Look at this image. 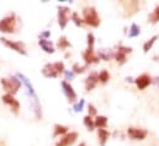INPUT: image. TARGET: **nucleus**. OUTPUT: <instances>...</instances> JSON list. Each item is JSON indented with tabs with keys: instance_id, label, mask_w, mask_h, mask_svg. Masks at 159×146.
Returning a JSON list of instances; mask_svg holds the SVG:
<instances>
[{
	"instance_id": "obj_1",
	"label": "nucleus",
	"mask_w": 159,
	"mask_h": 146,
	"mask_svg": "<svg viewBox=\"0 0 159 146\" xmlns=\"http://www.w3.org/2000/svg\"><path fill=\"white\" fill-rule=\"evenodd\" d=\"M83 16H84V21L94 27H98L100 25V19L98 16V12L95 11L94 7H86L83 11Z\"/></svg>"
},
{
	"instance_id": "obj_2",
	"label": "nucleus",
	"mask_w": 159,
	"mask_h": 146,
	"mask_svg": "<svg viewBox=\"0 0 159 146\" xmlns=\"http://www.w3.org/2000/svg\"><path fill=\"white\" fill-rule=\"evenodd\" d=\"M1 85L4 86V88L9 92V95H14L17 92V90L20 88L21 86V82L16 79V77H12L10 80L7 79H1Z\"/></svg>"
},
{
	"instance_id": "obj_3",
	"label": "nucleus",
	"mask_w": 159,
	"mask_h": 146,
	"mask_svg": "<svg viewBox=\"0 0 159 146\" xmlns=\"http://www.w3.org/2000/svg\"><path fill=\"white\" fill-rule=\"evenodd\" d=\"M15 30V16L11 15L0 21V31L5 33H11Z\"/></svg>"
},
{
	"instance_id": "obj_4",
	"label": "nucleus",
	"mask_w": 159,
	"mask_h": 146,
	"mask_svg": "<svg viewBox=\"0 0 159 146\" xmlns=\"http://www.w3.org/2000/svg\"><path fill=\"white\" fill-rule=\"evenodd\" d=\"M0 41H1L6 47L14 49L15 52L21 53V54H26V52H25V49H24V45H22L20 42H11V41H9V39H6V38H1Z\"/></svg>"
},
{
	"instance_id": "obj_5",
	"label": "nucleus",
	"mask_w": 159,
	"mask_h": 146,
	"mask_svg": "<svg viewBox=\"0 0 159 146\" xmlns=\"http://www.w3.org/2000/svg\"><path fill=\"white\" fill-rule=\"evenodd\" d=\"M77 139H78V134H77V133H69V134H67L64 138H62V139L56 144V146H70L72 144L75 143Z\"/></svg>"
},
{
	"instance_id": "obj_6",
	"label": "nucleus",
	"mask_w": 159,
	"mask_h": 146,
	"mask_svg": "<svg viewBox=\"0 0 159 146\" xmlns=\"http://www.w3.org/2000/svg\"><path fill=\"white\" fill-rule=\"evenodd\" d=\"M68 15H69V9L68 7H59V12H58V20H59V26L62 28L66 27L67 22H68Z\"/></svg>"
},
{
	"instance_id": "obj_7",
	"label": "nucleus",
	"mask_w": 159,
	"mask_h": 146,
	"mask_svg": "<svg viewBox=\"0 0 159 146\" xmlns=\"http://www.w3.org/2000/svg\"><path fill=\"white\" fill-rule=\"evenodd\" d=\"M128 135L134 139V140H143L146 136H147V131L146 130H142V129H134V128H129L128 129Z\"/></svg>"
},
{
	"instance_id": "obj_8",
	"label": "nucleus",
	"mask_w": 159,
	"mask_h": 146,
	"mask_svg": "<svg viewBox=\"0 0 159 146\" xmlns=\"http://www.w3.org/2000/svg\"><path fill=\"white\" fill-rule=\"evenodd\" d=\"M62 86H63V88H64V93H66L67 98H68L69 101L74 102V101L77 100V93L74 92L73 87H72L68 82H66V81H63V82H62Z\"/></svg>"
},
{
	"instance_id": "obj_9",
	"label": "nucleus",
	"mask_w": 159,
	"mask_h": 146,
	"mask_svg": "<svg viewBox=\"0 0 159 146\" xmlns=\"http://www.w3.org/2000/svg\"><path fill=\"white\" fill-rule=\"evenodd\" d=\"M149 84H151V77L148 75H141L136 80V85H137V87L139 90H144Z\"/></svg>"
},
{
	"instance_id": "obj_10",
	"label": "nucleus",
	"mask_w": 159,
	"mask_h": 146,
	"mask_svg": "<svg viewBox=\"0 0 159 146\" xmlns=\"http://www.w3.org/2000/svg\"><path fill=\"white\" fill-rule=\"evenodd\" d=\"M2 101L5 102V103H7V105H10L11 106V108L14 110L15 113H17V110H19V102L12 97V95H5L4 97H2Z\"/></svg>"
},
{
	"instance_id": "obj_11",
	"label": "nucleus",
	"mask_w": 159,
	"mask_h": 146,
	"mask_svg": "<svg viewBox=\"0 0 159 146\" xmlns=\"http://www.w3.org/2000/svg\"><path fill=\"white\" fill-rule=\"evenodd\" d=\"M42 74L47 77H56L58 75V71L54 68V64H47L43 69H42Z\"/></svg>"
},
{
	"instance_id": "obj_12",
	"label": "nucleus",
	"mask_w": 159,
	"mask_h": 146,
	"mask_svg": "<svg viewBox=\"0 0 159 146\" xmlns=\"http://www.w3.org/2000/svg\"><path fill=\"white\" fill-rule=\"evenodd\" d=\"M98 80H99V77L96 76V74H91V75H89L88 79H86V82H85V85H86V90H88V91H91V90L95 87Z\"/></svg>"
},
{
	"instance_id": "obj_13",
	"label": "nucleus",
	"mask_w": 159,
	"mask_h": 146,
	"mask_svg": "<svg viewBox=\"0 0 159 146\" xmlns=\"http://www.w3.org/2000/svg\"><path fill=\"white\" fill-rule=\"evenodd\" d=\"M39 44L43 48V50L47 52V53H53L54 52V49L52 47V43L48 42V41H46V39H41L40 42H39Z\"/></svg>"
},
{
	"instance_id": "obj_14",
	"label": "nucleus",
	"mask_w": 159,
	"mask_h": 146,
	"mask_svg": "<svg viewBox=\"0 0 159 146\" xmlns=\"http://www.w3.org/2000/svg\"><path fill=\"white\" fill-rule=\"evenodd\" d=\"M84 60H85L88 64H90V63H93V62H98V58L94 55V53H93L91 49H88V50L84 53Z\"/></svg>"
},
{
	"instance_id": "obj_15",
	"label": "nucleus",
	"mask_w": 159,
	"mask_h": 146,
	"mask_svg": "<svg viewBox=\"0 0 159 146\" xmlns=\"http://www.w3.org/2000/svg\"><path fill=\"white\" fill-rule=\"evenodd\" d=\"M99 140H100V145L104 146L105 145V143H106V140H107V138H109V133L105 130V129H99Z\"/></svg>"
},
{
	"instance_id": "obj_16",
	"label": "nucleus",
	"mask_w": 159,
	"mask_h": 146,
	"mask_svg": "<svg viewBox=\"0 0 159 146\" xmlns=\"http://www.w3.org/2000/svg\"><path fill=\"white\" fill-rule=\"evenodd\" d=\"M95 125L99 127V128H105L107 125V118L106 117H102V115L98 117L95 119Z\"/></svg>"
},
{
	"instance_id": "obj_17",
	"label": "nucleus",
	"mask_w": 159,
	"mask_h": 146,
	"mask_svg": "<svg viewBox=\"0 0 159 146\" xmlns=\"http://www.w3.org/2000/svg\"><path fill=\"white\" fill-rule=\"evenodd\" d=\"M54 136H58V135H62V134H66L68 128L67 127H63V125H56L54 127Z\"/></svg>"
},
{
	"instance_id": "obj_18",
	"label": "nucleus",
	"mask_w": 159,
	"mask_h": 146,
	"mask_svg": "<svg viewBox=\"0 0 159 146\" xmlns=\"http://www.w3.org/2000/svg\"><path fill=\"white\" fill-rule=\"evenodd\" d=\"M84 124L86 125V128H88L89 130H93L94 127H95V123L91 120V117H90V115H88V117L84 118Z\"/></svg>"
},
{
	"instance_id": "obj_19",
	"label": "nucleus",
	"mask_w": 159,
	"mask_h": 146,
	"mask_svg": "<svg viewBox=\"0 0 159 146\" xmlns=\"http://www.w3.org/2000/svg\"><path fill=\"white\" fill-rule=\"evenodd\" d=\"M139 27L137 26V25H132L131 26V30H129V37H136V36H138L139 35Z\"/></svg>"
},
{
	"instance_id": "obj_20",
	"label": "nucleus",
	"mask_w": 159,
	"mask_h": 146,
	"mask_svg": "<svg viewBox=\"0 0 159 146\" xmlns=\"http://www.w3.org/2000/svg\"><path fill=\"white\" fill-rule=\"evenodd\" d=\"M158 38V36H154V37H152L146 44H144V47H143V49H144V52H148L151 48H152V45H153V43L156 42V39Z\"/></svg>"
},
{
	"instance_id": "obj_21",
	"label": "nucleus",
	"mask_w": 159,
	"mask_h": 146,
	"mask_svg": "<svg viewBox=\"0 0 159 146\" xmlns=\"http://www.w3.org/2000/svg\"><path fill=\"white\" fill-rule=\"evenodd\" d=\"M116 60L119 62L120 64H123V63L126 62V53H123V52L119 50L117 54H116Z\"/></svg>"
},
{
	"instance_id": "obj_22",
	"label": "nucleus",
	"mask_w": 159,
	"mask_h": 146,
	"mask_svg": "<svg viewBox=\"0 0 159 146\" xmlns=\"http://www.w3.org/2000/svg\"><path fill=\"white\" fill-rule=\"evenodd\" d=\"M69 45H70V43L67 41L66 37L59 38V42H58V47H59V48H67V47H69Z\"/></svg>"
},
{
	"instance_id": "obj_23",
	"label": "nucleus",
	"mask_w": 159,
	"mask_h": 146,
	"mask_svg": "<svg viewBox=\"0 0 159 146\" xmlns=\"http://www.w3.org/2000/svg\"><path fill=\"white\" fill-rule=\"evenodd\" d=\"M98 77H99V80H100L101 82H106V81L109 80V73H107L106 70H104V71L100 73V75H99Z\"/></svg>"
},
{
	"instance_id": "obj_24",
	"label": "nucleus",
	"mask_w": 159,
	"mask_h": 146,
	"mask_svg": "<svg viewBox=\"0 0 159 146\" xmlns=\"http://www.w3.org/2000/svg\"><path fill=\"white\" fill-rule=\"evenodd\" d=\"M20 77H21V79H22V81H24V82L26 84V86L29 87V90H30V92H31V93H32V95L35 96V91H34V87H32V85H30V82H29V80H27V79H26V77H25L24 75H20Z\"/></svg>"
},
{
	"instance_id": "obj_25",
	"label": "nucleus",
	"mask_w": 159,
	"mask_h": 146,
	"mask_svg": "<svg viewBox=\"0 0 159 146\" xmlns=\"http://www.w3.org/2000/svg\"><path fill=\"white\" fill-rule=\"evenodd\" d=\"M151 20H152V22H157V21H159V6L156 7L153 15L151 16Z\"/></svg>"
},
{
	"instance_id": "obj_26",
	"label": "nucleus",
	"mask_w": 159,
	"mask_h": 146,
	"mask_svg": "<svg viewBox=\"0 0 159 146\" xmlns=\"http://www.w3.org/2000/svg\"><path fill=\"white\" fill-rule=\"evenodd\" d=\"M54 68H56V70L58 71V74L59 73H63L64 71V64L63 63H54Z\"/></svg>"
},
{
	"instance_id": "obj_27",
	"label": "nucleus",
	"mask_w": 159,
	"mask_h": 146,
	"mask_svg": "<svg viewBox=\"0 0 159 146\" xmlns=\"http://www.w3.org/2000/svg\"><path fill=\"white\" fill-rule=\"evenodd\" d=\"M88 44H89V49L93 50V45H94V35L93 33L88 35Z\"/></svg>"
},
{
	"instance_id": "obj_28",
	"label": "nucleus",
	"mask_w": 159,
	"mask_h": 146,
	"mask_svg": "<svg viewBox=\"0 0 159 146\" xmlns=\"http://www.w3.org/2000/svg\"><path fill=\"white\" fill-rule=\"evenodd\" d=\"M73 70L75 71V73H83L84 70H85V67H79L78 64H74V67H73Z\"/></svg>"
},
{
	"instance_id": "obj_29",
	"label": "nucleus",
	"mask_w": 159,
	"mask_h": 146,
	"mask_svg": "<svg viewBox=\"0 0 159 146\" xmlns=\"http://www.w3.org/2000/svg\"><path fill=\"white\" fill-rule=\"evenodd\" d=\"M73 20H74V22H75V25L77 26H81V20H79V17H78V15L77 14H73Z\"/></svg>"
},
{
	"instance_id": "obj_30",
	"label": "nucleus",
	"mask_w": 159,
	"mask_h": 146,
	"mask_svg": "<svg viewBox=\"0 0 159 146\" xmlns=\"http://www.w3.org/2000/svg\"><path fill=\"white\" fill-rule=\"evenodd\" d=\"M83 106H84V101L81 100V101H80V103H78V105H75V106H74V110H77V112H79V110H83Z\"/></svg>"
},
{
	"instance_id": "obj_31",
	"label": "nucleus",
	"mask_w": 159,
	"mask_h": 146,
	"mask_svg": "<svg viewBox=\"0 0 159 146\" xmlns=\"http://www.w3.org/2000/svg\"><path fill=\"white\" fill-rule=\"evenodd\" d=\"M95 114H96V110H95V107L90 105V106H89V115L91 117V115H95Z\"/></svg>"
},
{
	"instance_id": "obj_32",
	"label": "nucleus",
	"mask_w": 159,
	"mask_h": 146,
	"mask_svg": "<svg viewBox=\"0 0 159 146\" xmlns=\"http://www.w3.org/2000/svg\"><path fill=\"white\" fill-rule=\"evenodd\" d=\"M119 50H121V52H123V53H131L132 52V49L131 48H127V47H120V49Z\"/></svg>"
},
{
	"instance_id": "obj_33",
	"label": "nucleus",
	"mask_w": 159,
	"mask_h": 146,
	"mask_svg": "<svg viewBox=\"0 0 159 146\" xmlns=\"http://www.w3.org/2000/svg\"><path fill=\"white\" fill-rule=\"evenodd\" d=\"M67 77H70V79H72V77H73V74H69V73H67Z\"/></svg>"
},
{
	"instance_id": "obj_34",
	"label": "nucleus",
	"mask_w": 159,
	"mask_h": 146,
	"mask_svg": "<svg viewBox=\"0 0 159 146\" xmlns=\"http://www.w3.org/2000/svg\"><path fill=\"white\" fill-rule=\"evenodd\" d=\"M154 59H158L159 60V57H154Z\"/></svg>"
},
{
	"instance_id": "obj_35",
	"label": "nucleus",
	"mask_w": 159,
	"mask_h": 146,
	"mask_svg": "<svg viewBox=\"0 0 159 146\" xmlns=\"http://www.w3.org/2000/svg\"><path fill=\"white\" fill-rule=\"evenodd\" d=\"M79 146H85V144H80Z\"/></svg>"
}]
</instances>
